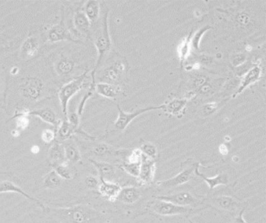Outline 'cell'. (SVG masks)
<instances>
[{"instance_id": "6da1fadb", "label": "cell", "mask_w": 266, "mask_h": 223, "mask_svg": "<svg viewBox=\"0 0 266 223\" xmlns=\"http://www.w3.org/2000/svg\"><path fill=\"white\" fill-rule=\"evenodd\" d=\"M108 16H109V10L106 9L103 11L102 14L100 26H99V28L95 35L94 44L97 49L98 59L95 68L93 69L91 74V86H93V87H95V83H96L95 75H96L99 66H101L102 62L105 60V57L109 54L111 49H112V41H111L110 33H109Z\"/></svg>"}, {"instance_id": "7a4b0ae2", "label": "cell", "mask_w": 266, "mask_h": 223, "mask_svg": "<svg viewBox=\"0 0 266 223\" xmlns=\"http://www.w3.org/2000/svg\"><path fill=\"white\" fill-rule=\"evenodd\" d=\"M63 223H96L100 215L88 206L75 205L70 208H47Z\"/></svg>"}, {"instance_id": "3957f363", "label": "cell", "mask_w": 266, "mask_h": 223, "mask_svg": "<svg viewBox=\"0 0 266 223\" xmlns=\"http://www.w3.org/2000/svg\"><path fill=\"white\" fill-rule=\"evenodd\" d=\"M88 73V71H85L80 77L72 80L71 81L62 86L59 91V99H60V102H61L62 114L64 116V120H67V114H68L67 109H68L69 101L74 97V95L78 93L84 87V82L87 79Z\"/></svg>"}, {"instance_id": "277c9868", "label": "cell", "mask_w": 266, "mask_h": 223, "mask_svg": "<svg viewBox=\"0 0 266 223\" xmlns=\"http://www.w3.org/2000/svg\"><path fill=\"white\" fill-rule=\"evenodd\" d=\"M127 70H128L127 62L124 58L121 57L120 60L113 61L112 64L105 67L98 78L100 82L102 83L117 85V83L122 78L123 75L126 74Z\"/></svg>"}, {"instance_id": "5b68a950", "label": "cell", "mask_w": 266, "mask_h": 223, "mask_svg": "<svg viewBox=\"0 0 266 223\" xmlns=\"http://www.w3.org/2000/svg\"><path fill=\"white\" fill-rule=\"evenodd\" d=\"M118 109V117L117 121H115L114 126L117 130L123 131L126 130V127L129 126L130 122L134 121V119L139 117L141 115L144 113H148L151 111L163 110L164 109V104L160 105H151V106L146 107L143 109H137L133 111L131 113H126L121 109L120 105H117Z\"/></svg>"}, {"instance_id": "8992f818", "label": "cell", "mask_w": 266, "mask_h": 223, "mask_svg": "<svg viewBox=\"0 0 266 223\" xmlns=\"http://www.w3.org/2000/svg\"><path fill=\"white\" fill-rule=\"evenodd\" d=\"M149 208L152 212L163 216L185 215V214L189 213L190 211H192V208L190 207L177 205L170 202L157 200V199L149 204Z\"/></svg>"}, {"instance_id": "52a82bcc", "label": "cell", "mask_w": 266, "mask_h": 223, "mask_svg": "<svg viewBox=\"0 0 266 223\" xmlns=\"http://www.w3.org/2000/svg\"><path fill=\"white\" fill-rule=\"evenodd\" d=\"M48 40L50 42H59V41H68L72 42H78L74 39L70 31L65 24L64 12L62 10L61 19L57 24H55L48 31Z\"/></svg>"}, {"instance_id": "ba28073f", "label": "cell", "mask_w": 266, "mask_h": 223, "mask_svg": "<svg viewBox=\"0 0 266 223\" xmlns=\"http://www.w3.org/2000/svg\"><path fill=\"white\" fill-rule=\"evenodd\" d=\"M157 200L165 201L170 202L177 205L184 207H197L202 204V201L193 196L188 192H181L178 194L164 195V196L155 197Z\"/></svg>"}, {"instance_id": "9c48e42d", "label": "cell", "mask_w": 266, "mask_h": 223, "mask_svg": "<svg viewBox=\"0 0 266 223\" xmlns=\"http://www.w3.org/2000/svg\"><path fill=\"white\" fill-rule=\"evenodd\" d=\"M197 165L198 164H195L192 167H189L187 169H184L181 171V173H178L177 176L172 177V178L168 179L165 181H159L156 182V185L161 188L167 189L173 188L175 186L184 184L186 182H188L190 179L192 178Z\"/></svg>"}, {"instance_id": "30bf717a", "label": "cell", "mask_w": 266, "mask_h": 223, "mask_svg": "<svg viewBox=\"0 0 266 223\" xmlns=\"http://www.w3.org/2000/svg\"><path fill=\"white\" fill-rule=\"evenodd\" d=\"M263 75V68L261 67L259 64H255L251 67L250 70L247 71L243 78L241 79V83L238 86L237 91L235 93L233 94L232 98L237 97L238 95H241L244 91L247 89V87L252 85L254 83L259 81V80L262 78Z\"/></svg>"}, {"instance_id": "8fae6325", "label": "cell", "mask_w": 266, "mask_h": 223, "mask_svg": "<svg viewBox=\"0 0 266 223\" xmlns=\"http://www.w3.org/2000/svg\"><path fill=\"white\" fill-rule=\"evenodd\" d=\"M156 162L142 155L138 181L143 185L150 184L153 182L156 173Z\"/></svg>"}, {"instance_id": "7c38bea8", "label": "cell", "mask_w": 266, "mask_h": 223, "mask_svg": "<svg viewBox=\"0 0 266 223\" xmlns=\"http://www.w3.org/2000/svg\"><path fill=\"white\" fill-rule=\"evenodd\" d=\"M76 134H81L88 140H95V138L90 136L89 134L84 132V130H82L81 127L73 126L67 120H64L61 122V124L59 126L58 131L57 132V136L61 141H67L70 137Z\"/></svg>"}, {"instance_id": "4fadbf2b", "label": "cell", "mask_w": 266, "mask_h": 223, "mask_svg": "<svg viewBox=\"0 0 266 223\" xmlns=\"http://www.w3.org/2000/svg\"><path fill=\"white\" fill-rule=\"evenodd\" d=\"M42 87V82L38 78H27L21 86L22 94L26 99L36 100L41 95Z\"/></svg>"}, {"instance_id": "5bb4252c", "label": "cell", "mask_w": 266, "mask_h": 223, "mask_svg": "<svg viewBox=\"0 0 266 223\" xmlns=\"http://www.w3.org/2000/svg\"><path fill=\"white\" fill-rule=\"evenodd\" d=\"M91 151L96 156H121L127 157L129 152L127 150H117L113 148V146L109 145L106 143H96L91 148Z\"/></svg>"}, {"instance_id": "9a60e30c", "label": "cell", "mask_w": 266, "mask_h": 223, "mask_svg": "<svg viewBox=\"0 0 266 223\" xmlns=\"http://www.w3.org/2000/svg\"><path fill=\"white\" fill-rule=\"evenodd\" d=\"M208 201L210 204L225 212H234L241 207L239 202H237L234 198L225 195L214 197Z\"/></svg>"}, {"instance_id": "2e32d148", "label": "cell", "mask_w": 266, "mask_h": 223, "mask_svg": "<svg viewBox=\"0 0 266 223\" xmlns=\"http://www.w3.org/2000/svg\"><path fill=\"white\" fill-rule=\"evenodd\" d=\"M99 181L100 183L98 190L102 196L111 202L117 200V195L122 187L117 182L105 181L103 179H99Z\"/></svg>"}, {"instance_id": "e0dca14e", "label": "cell", "mask_w": 266, "mask_h": 223, "mask_svg": "<svg viewBox=\"0 0 266 223\" xmlns=\"http://www.w3.org/2000/svg\"><path fill=\"white\" fill-rule=\"evenodd\" d=\"M142 195V191L138 187L126 186L121 188L117 195V200L123 204H133L140 200Z\"/></svg>"}, {"instance_id": "ac0fdd59", "label": "cell", "mask_w": 266, "mask_h": 223, "mask_svg": "<svg viewBox=\"0 0 266 223\" xmlns=\"http://www.w3.org/2000/svg\"><path fill=\"white\" fill-rule=\"evenodd\" d=\"M28 115L35 116L41 119V121L53 125L55 127H59L61 124V119L57 117V114L53 109L50 108H43V109H35V110H29Z\"/></svg>"}, {"instance_id": "d6986e66", "label": "cell", "mask_w": 266, "mask_h": 223, "mask_svg": "<svg viewBox=\"0 0 266 223\" xmlns=\"http://www.w3.org/2000/svg\"><path fill=\"white\" fill-rule=\"evenodd\" d=\"M90 162L97 169L99 174V179H103L105 181H110L116 173V166L107 162L97 161L95 159H89Z\"/></svg>"}, {"instance_id": "ffe728a7", "label": "cell", "mask_w": 266, "mask_h": 223, "mask_svg": "<svg viewBox=\"0 0 266 223\" xmlns=\"http://www.w3.org/2000/svg\"><path fill=\"white\" fill-rule=\"evenodd\" d=\"M95 90L99 95L109 99H117V96L122 92L121 86L102 82L95 83Z\"/></svg>"}, {"instance_id": "44dd1931", "label": "cell", "mask_w": 266, "mask_h": 223, "mask_svg": "<svg viewBox=\"0 0 266 223\" xmlns=\"http://www.w3.org/2000/svg\"><path fill=\"white\" fill-rule=\"evenodd\" d=\"M49 161L51 166L55 167L66 162L63 145L61 142H56L49 150Z\"/></svg>"}, {"instance_id": "7402d4cb", "label": "cell", "mask_w": 266, "mask_h": 223, "mask_svg": "<svg viewBox=\"0 0 266 223\" xmlns=\"http://www.w3.org/2000/svg\"><path fill=\"white\" fill-rule=\"evenodd\" d=\"M74 24L79 33L91 38V24L82 10H78L74 14Z\"/></svg>"}, {"instance_id": "603a6c76", "label": "cell", "mask_w": 266, "mask_h": 223, "mask_svg": "<svg viewBox=\"0 0 266 223\" xmlns=\"http://www.w3.org/2000/svg\"><path fill=\"white\" fill-rule=\"evenodd\" d=\"M187 101L186 99H173L164 104L163 110L174 117H181L186 108Z\"/></svg>"}, {"instance_id": "cb8c5ba5", "label": "cell", "mask_w": 266, "mask_h": 223, "mask_svg": "<svg viewBox=\"0 0 266 223\" xmlns=\"http://www.w3.org/2000/svg\"><path fill=\"white\" fill-rule=\"evenodd\" d=\"M82 11L84 12V14H85L91 24H93L101 18L100 2L96 0L86 1L84 9Z\"/></svg>"}, {"instance_id": "d4e9b609", "label": "cell", "mask_w": 266, "mask_h": 223, "mask_svg": "<svg viewBox=\"0 0 266 223\" xmlns=\"http://www.w3.org/2000/svg\"><path fill=\"white\" fill-rule=\"evenodd\" d=\"M6 192L18 193V194H21L22 196L24 197L27 199H29L30 201L35 202V203H37L41 208L45 209V207L43 206L42 203L40 201L33 198V197L30 196L29 194L24 192L20 186L16 185L14 182H11V181H6L0 182V194Z\"/></svg>"}, {"instance_id": "484cf974", "label": "cell", "mask_w": 266, "mask_h": 223, "mask_svg": "<svg viewBox=\"0 0 266 223\" xmlns=\"http://www.w3.org/2000/svg\"><path fill=\"white\" fill-rule=\"evenodd\" d=\"M198 164L197 165L194 173H196L198 176L201 177V178L204 180L205 182L207 183L208 186V188L210 190H213L214 188H216V186H220V185H225L228 184L229 182V177L226 173H220L216 177H207L205 176L204 174H202V173L199 172V169H198Z\"/></svg>"}, {"instance_id": "4316f807", "label": "cell", "mask_w": 266, "mask_h": 223, "mask_svg": "<svg viewBox=\"0 0 266 223\" xmlns=\"http://www.w3.org/2000/svg\"><path fill=\"white\" fill-rule=\"evenodd\" d=\"M192 34V32H190L187 36L184 38L177 47V54H178V58L182 67L191 53L190 39H191Z\"/></svg>"}, {"instance_id": "83f0119b", "label": "cell", "mask_w": 266, "mask_h": 223, "mask_svg": "<svg viewBox=\"0 0 266 223\" xmlns=\"http://www.w3.org/2000/svg\"><path fill=\"white\" fill-rule=\"evenodd\" d=\"M39 48V41L37 39L34 37L27 38L22 45L20 53L24 58H31L37 54Z\"/></svg>"}, {"instance_id": "f1b7e54d", "label": "cell", "mask_w": 266, "mask_h": 223, "mask_svg": "<svg viewBox=\"0 0 266 223\" xmlns=\"http://www.w3.org/2000/svg\"><path fill=\"white\" fill-rule=\"evenodd\" d=\"M62 145L64 149L66 162L77 163L81 161L82 155H81L80 150L78 149V146L74 142H66L64 144H62Z\"/></svg>"}, {"instance_id": "f546056e", "label": "cell", "mask_w": 266, "mask_h": 223, "mask_svg": "<svg viewBox=\"0 0 266 223\" xmlns=\"http://www.w3.org/2000/svg\"><path fill=\"white\" fill-rule=\"evenodd\" d=\"M211 28H212L211 26L205 25L201 27L200 29L198 30L194 35L192 34L191 39H190V46L193 50L196 51V52L200 51L201 41H202V38L204 36L205 34L209 31Z\"/></svg>"}, {"instance_id": "4dcf8cb0", "label": "cell", "mask_w": 266, "mask_h": 223, "mask_svg": "<svg viewBox=\"0 0 266 223\" xmlns=\"http://www.w3.org/2000/svg\"><path fill=\"white\" fill-rule=\"evenodd\" d=\"M61 185V178L59 177L55 170H52L47 173L44 177L43 186L45 188L55 189L57 188Z\"/></svg>"}, {"instance_id": "1f68e13d", "label": "cell", "mask_w": 266, "mask_h": 223, "mask_svg": "<svg viewBox=\"0 0 266 223\" xmlns=\"http://www.w3.org/2000/svg\"><path fill=\"white\" fill-rule=\"evenodd\" d=\"M74 68V62L73 61L67 58L61 59L56 66L57 72L60 75H66L72 72Z\"/></svg>"}, {"instance_id": "d6a6232c", "label": "cell", "mask_w": 266, "mask_h": 223, "mask_svg": "<svg viewBox=\"0 0 266 223\" xmlns=\"http://www.w3.org/2000/svg\"><path fill=\"white\" fill-rule=\"evenodd\" d=\"M139 149H140L142 155H144L148 159H152L154 161L158 158L159 154H158L157 148L155 144H152V142L143 143Z\"/></svg>"}, {"instance_id": "836d02e7", "label": "cell", "mask_w": 266, "mask_h": 223, "mask_svg": "<svg viewBox=\"0 0 266 223\" xmlns=\"http://www.w3.org/2000/svg\"><path fill=\"white\" fill-rule=\"evenodd\" d=\"M224 102H210L202 105L200 109V113L202 117H208L216 112Z\"/></svg>"}, {"instance_id": "e575fe53", "label": "cell", "mask_w": 266, "mask_h": 223, "mask_svg": "<svg viewBox=\"0 0 266 223\" xmlns=\"http://www.w3.org/2000/svg\"><path fill=\"white\" fill-rule=\"evenodd\" d=\"M140 165L141 162H130L123 161L121 167L130 176L138 178L139 176V171H140Z\"/></svg>"}, {"instance_id": "d590c367", "label": "cell", "mask_w": 266, "mask_h": 223, "mask_svg": "<svg viewBox=\"0 0 266 223\" xmlns=\"http://www.w3.org/2000/svg\"><path fill=\"white\" fill-rule=\"evenodd\" d=\"M53 169H54L53 170H55V172L58 174L59 177H61V179H64L66 181L72 179V173H71V171H70V168L67 165V162L53 167Z\"/></svg>"}, {"instance_id": "8d00e7d4", "label": "cell", "mask_w": 266, "mask_h": 223, "mask_svg": "<svg viewBox=\"0 0 266 223\" xmlns=\"http://www.w3.org/2000/svg\"><path fill=\"white\" fill-rule=\"evenodd\" d=\"M57 138V132L51 129H45L41 132V138L43 142L45 144H51L54 142Z\"/></svg>"}, {"instance_id": "74e56055", "label": "cell", "mask_w": 266, "mask_h": 223, "mask_svg": "<svg viewBox=\"0 0 266 223\" xmlns=\"http://www.w3.org/2000/svg\"><path fill=\"white\" fill-rule=\"evenodd\" d=\"M247 61V57L244 53H238V54L233 55L230 58L231 64L234 67H237L241 65L244 64Z\"/></svg>"}, {"instance_id": "f35d334b", "label": "cell", "mask_w": 266, "mask_h": 223, "mask_svg": "<svg viewBox=\"0 0 266 223\" xmlns=\"http://www.w3.org/2000/svg\"><path fill=\"white\" fill-rule=\"evenodd\" d=\"M84 182L88 188L91 189V190H96V189L98 190L100 181L97 177H94V176H88L86 177Z\"/></svg>"}, {"instance_id": "ab89813d", "label": "cell", "mask_w": 266, "mask_h": 223, "mask_svg": "<svg viewBox=\"0 0 266 223\" xmlns=\"http://www.w3.org/2000/svg\"><path fill=\"white\" fill-rule=\"evenodd\" d=\"M254 65L255 64H252L251 62H247V61H246L244 64L241 65L240 66H237V67H235L236 74L238 76L243 77V76L245 75V74H246L253 66H254Z\"/></svg>"}, {"instance_id": "60d3db41", "label": "cell", "mask_w": 266, "mask_h": 223, "mask_svg": "<svg viewBox=\"0 0 266 223\" xmlns=\"http://www.w3.org/2000/svg\"><path fill=\"white\" fill-rule=\"evenodd\" d=\"M207 82H208V79L205 77H204V76H198L193 81V86H194L195 91H197L200 87L205 84Z\"/></svg>"}, {"instance_id": "b9f144b4", "label": "cell", "mask_w": 266, "mask_h": 223, "mask_svg": "<svg viewBox=\"0 0 266 223\" xmlns=\"http://www.w3.org/2000/svg\"><path fill=\"white\" fill-rule=\"evenodd\" d=\"M236 20H237V21L241 25H247V24H248L250 20H251V18H250L247 13L242 12V13L237 14V17H236Z\"/></svg>"}, {"instance_id": "7bdbcfd3", "label": "cell", "mask_w": 266, "mask_h": 223, "mask_svg": "<svg viewBox=\"0 0 266 223\" xmlns=\"http://www.w3.org/2000/svg\"><path fill=\"white\" fill-rule=\"evenodd\" d=\"M212 62V57L207 55H202L199 57V62L202 64L208 65Z\"/></svg>"}, {"instance_id": "ee69618b", "label": "cell", "mask_w": 266, "mask_h": 223, "mask_svg": "<svg viewBox=\"0 0 266 223\" xmlns=\"http://www.w3.org/2000/svg\"><path fill=\"white\" fill-rule=\"evenodd\" d=\"M245 208L241 210L240 212L239 215L237 216V218H235L234 220V223H247V222L245 221V218H244V213H245Z\"/></svg>"}, {"instance_id": "f6af8a7d", "label": "cell", "mask_w": 266, "mask_h": 223, "mask_svg": "<svg viewBox=\"0 0 266 223\" xmlns=\"http://www.w3.org/2000/svg\"><path fill=\"white\" fill-rule=\"evenodd\" d=\"M220 153L223 155H226L229 153V146L226 144H222L219 148Z\"/></svg>"}, {"instance_id": "bcb514c9", "label": "cell", "mask_w": 266, "mask_h": 223, "mask_svg": "<svg viewBox=\"0 0 266 223\" xmlns=\"http://www.w3.org/2000/svg\"><path fill=\"white\" fill-rule=\"evenodd\" d=\"M40 148L38 145H34L31 147V152L34 154L39 153Z\"/></svg>"}, {"instance_id": "7dc6e473", "label": "cell", "mask_w": 266, "mask_h": 223, "mask_svg": "<svg viewBox=\"0 0 266 223\" xmlns=\"http://www.w3.org/2000/svg\"><path fill=\"white\" fill-rule=\"evenodd\" d=\"M11 134L13 136L15 137V138H18V136H20V132L19 130L15 129V130H12Z\"/></svg>"}, {"instance_id": "c3c4849f", "label": "cell", "mask_w": 266, "mask_h": 223, "mask_svg": "<svg viewBox=\"0 0 266 223\" xmlns=\"http://www.w3.org/2000/svg\"><path fill=\"white\" fill-rule=\"evenodd\" d=\"M18 71H19V70H18V67H13V68L11 69V70H10V74H11L12 75H17Z\"/></svg>"}, {"instance_id": "681fc988", "label": "cell", "mask_w": 266, "mask_h": 223, "mask_svg": "<svg viewBox=\"0 0 266 223\" xmlns=\"http://www.w3.org/2000/svg\"><path fill=\"white\" fill-rule=\"evenodd\" d=\"M189 223H194V222L191 221V220H189Z\"/></svg>"}]
</instances>
